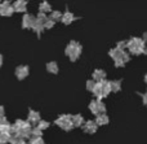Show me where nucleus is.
Instances as JSON below:
<instances>
[{
  "mask_svg": "<svg viewBox=\"0 0 147 144\" xmlns=\"http://www.w3.org/2000/svg\"><path fill=\"white\" fill-rule=\"evenodd\" d=\"M127 46H128V48L130 49V52L134 55L141 53V52H143V49H145V43H143V40H141V39H138V38H132L127 43Z\"/></svg>",
  "mask_w": 147,
  "mask_h": 144,
  "instance_id": "1",
  "label": "nucleus"
},
{
  "mask_svg": "<svg viewBox=\"0 0 147 144\" xmlns=\"http://www.w3.org/2000/svg\"><path fill=\"white\" fill-rule=\"evenodd\" d=\"M80 52H81V47L79 46L76 42H71V43L67 46V48H66V55L71 60H76V59H78L79 55H80Z\"/></svg>",
  "mask_w": 147,
  "mask_h": 144,
  "instance_id": "2",
  "label": "nucleus"
},
{
  "mask_svg": "<svg viewBox=\"0 0 147 144\" xmlns=\"http://www.w3.org/2000/svg\"><path fill=\"white\" fill-rule=\"evenodd\" d=\"M14 9H13V5L10 4L8 0H3L0 3V14L4 16V17H10L13 14Z\"/></svg>",
  "mask_w": 147,
  "mask_h": 144,
  "instance_id": "3",
  "label": "nucleus"
},
{
  "mask_svg": "<svg viewBox=\"0 0 147 144\" xmlns=\"http://www.w3.org/2000/svg\"><path fill=\"white\" fill-rule=\"evenodd\" d=\"M56 124L58 125V126H61L63 130H70L74 126V124H72L71 118H70V116H61L56 121Z\"/></svg>",
  "mask_w": 147,
  "mask_h": 144,
  "instance_id": "4",
  "label": "nucleus"
},
{
  "mask_svg": "<svg viewBox=\"0 0 147 144\" xmlns=\"http://www.w3.org/2000/svg\"><path fill=\"white\" fill-rule=\"evenodd\" d=\"M12 5L14 12H18V13H25L26 9H27V1L26 0H16Z\"/></svg>",
  "mask_w": 147,
  "mask_h": 144,
  "instance_id": "5",
  "label": "nucleus"
},
{
  "mask_svg": "<svg viewBox=\"0 0 147 144\" xmlns=\"http://www.w3.org/2000/svg\"><path fill=\"white\" fill-rule=\"evenodd\" d=\"M35 23V17L32 14H25L22 17V27L23 29H32Z\"/></svg>",
  "mask_w": 147,
  "mask_h": 144,
  "instance_id": "6",
  "label": "nucleus"
},
{
  "mask_svg": "<svg viewBox=\"0 0 147 144\" xmlns=\"http://www.w3.org/2000/svg\"><path fill=\"white\" fill-rule=\"evenodd\" d=\"M27 75H28V66H26V65H20L16 69V77L18 79H25Z\"/></svg>",
  "mask_w": 147,
  "mask_h": 144,
  "instance_id": "7",
  "label": "nucleus"
},
{
  "mask_svg": "<svg viewBox=\"0 0 147 144\" xmlns=\"http://www.w3.org/2000/svg\"><path fill=\"white\" fill-rule=\"evenodd\" d=\"M10 127L12 125L7 121V118L4 116L0 117V132H10Z\"/></svg>",
  "mask_w": 147,
  "mask_h": 144,
  "instance_id": "8",
  "label": "nucleus"
},
{
  "mask_svg": "<svg viewBox=\"0 0 147 144\" xmlns=\"http://www.w3.org/2000/svg\"><path fill=\"white\" fill-rule=\"evenodd\" d=\"M74 20H75V17H74V14L71 12H69V10L65 12L63 14H62V18H61V21L65 23V25H70Z\"/></svg>",
  "mask_w": 147,
  "mask_h": 144,
  "instance_id": "9",
  "label": "nucleus"
},
{
  "mask_svg": "<svg viewBox=\"0 0 147 144\" xmlns=\"http://www.w3.org/2000/svg\"><path fill=\"white\" fill-rule=\"evenodd\" d=\"M40 121V114L35 111H30L28 112V122L31 124H36V122Z\"/></svg>",
  "mask_w": 147,
  "mask_h": 144,
  "instance_id": "10",
  "label": "nucleus"
},
{
  "mask_svg": "<svg viewBox=\"0 0 147 144\" xmlns=\"http://www.w3.org/2000/svg\"><path fill=\"white\" fill-rule=\"evenodd\" d=\"M51 10H52V7H51V4H49L48 1L44 0L43 3H40V5H39V12L47 13V12H51Z\"/></svg>",
  "mask_w": 147,
  "mask_h": 144,
  "instance_id": "11",
  "label": "nucleus"
},
{
  "mask_svg": "<svg viewBox=\"0 0 147 144\" xmlns=\"http://www.w3.org/2000/svg\"><path fill=\"white\" fill-rule=\"evenodd\" d=\"M10 136H12V134H10V132H0V144L9 143Z\"/></svg>",
  "mask_w": 147,
  "mask_h": 144,
  "instance_id": "12",
  "label": "nucleus"
},
{
  "mask_svg": "<svg viewBox=\"0 0 147 144\" xmlns=\"http://www.w3.org/2000/svg\"><path fill=\"white\" fill-rule=\"evenodd\" d=\"M47 70H48L49 73H53V74H56L57 72H58V65L56 64V62H48L47 64Z\"/></svg>",
  "mask_w": 147,
  "mask_h": 144,
  "instance_id": "13",
  "label": "nucleus"
},
{
  "mask_svg": "<svg viewBox=\"0 0 147 144\" xmlns=\"http://www.w3.org/2000/svg\"><path fill=\"white\" fill-rule=\"evenodd\" d=\"M44 29H45V27H44L43 23H39V22H36V21H35V23H34V26H32V30L35 31L38 35H40V34L43 33Z\"/></svg>",
  "mask_w": 147,
  "mask_h": 144,
  "instance_id": "14",
  "label": "nucleus"
},
{
  "mask_svg": "<svg viewBox=\"0 0 147 144\" xmlns=\"http://www.w3.org/2000/svg\"><path fill=\"white\" fill-rule=\"evenodd\" d=\"M49 18H51V20H53L54 22H57V21H61L62 13L58 12V10H53V12L51 13V16H49Z\"/></svg>",
  "mask_w": 147,
  "mask_h": 144,
  "instance_id": "15",
  "label": "nucleus"
},
{
  "mask_svg": "<svg viewBox=\"0 0 147 144\" xmlns=\"http://www.w3.org/2000/svg\"><path fill=\"white\" fill-rule=\"evenodd\" d=\"M47 20H48V17H47V14H45V13H43V12H39V14L35 17V21H36V22L43 23V25L45 23Z\"/></svg>",
  "mask_w": 147,
  "mask_h": 144,
  "instance_id": "16",
  "label": "nucleus"
},
{
  "mask_svg": "<svg viewBox=\"0 0 147 144\" xmlns=\"http://www.w3.org/2000/svg\"><path fill=\"white\" fill-rule=\"evenodd\" d=\"M27 144H44V143H43L41 136H32V138H30V142Z\"/></svg>",
  "mask_w": 147,
  "mask_h": 144,
  "instance_id": "17",
  "label": "nucleus"
},
{
  "mask_svg": "<svg viewBox=\"0 0 147 144\" xmlns=\"http://www.w3.org/2000/svg\"><path fill=\"white\" fill-rule=\"evenodd\" d=\"M38 124H39V125H38V127L41 130V131H43V130H45V129H48V126H49L48 122H47V121H41V119L38 122Z\"/></svg>",
  "mask_w": 147,
  "mask_h": 144,
  "instance_id": "18",
  "label": "nucleus"
},
{
  "mask_svg": "<svg viewBox=\"0 0 147 144\" xmlns=\"http://www.w3.org/2000/svg\"><path fill=\"white\" fill-rule=\"evenodd\" d=\"M54 23H56V22H54L53 20H51V18L48 17V20H47L45 23H44V27H45V29H52V27L54 26Z\"/></svg>",
  "mask_w": 147,
  "mask_h": 144,
  "instance_id": "19",
  "label": "nucleus"
},
{
  "mask_svg": "<svg viewBox=\"0 0 147 144\" xmlns=\"http://www.w3.org/2000/svg\"><path fill=\"white\" fill-rule=\"evenodd\" d=\"M71 121H72V124H74V125L79 126V125H80L81 122H83V118H81V116H75V117H74V118L71 119Z\"/></svg>",
  "mask_w": 147,
  "mask_h": 144,
  "instance_id": "20",
  "label": "nucleus"
},
{
  "mask_svg": "<svg viewBox=\"0 0 147 144\" xmlns=\"http://www.w3.org/2000/svg\"><path fill=\"white\" fill-rule=\"evenodd\" d=\"M31 135H32V136H41V130L39 129V127L31 129Z\"/></svg>",
  "mask_w": 147,
  "mask_h": 144,
  "instance_id": "21",
  "label": "nucleus"
},
{
  "mask_svg": "<svg viewBox=\"0 0 147 144\" xmlns=\"http://www.w3.org/2000/svg\"><path fill=\"white\" fill-rule=\"evenodd\" d=\"M94 78H97L98 81H102L105 78V73L101 72V70H97V72L94 73Z\"/></svg>",
  "mask_w": 147,
  "mask_h": 144,
  "instance_id": "22",
  "label": "nucleus"
},
{
  "mask_svg": "<svg viewBox=\"0 0 147 144\" xmlns=\"http://www.w3.org/2000/svg\"><path fill=\"white\" fill-rule=\"evenodd\" d=\"M110 85H111V90H114V91H117L120 88L119 82H110Z\"/></svg>",
  "mask_w": 147,
  "mask_h": 144,
  "instance_id": "23",
  "label": "nucleus"
},
{
  "mask_svg": "<svg viewBox=\"0 0 147 144\" xmlns=\"http://www.w3.org/2000/svg\"><path fill=\"white\" fill-rule=\"evenodd\" d=\"M16 144H27L25 142V139H22V138H20V139H18V142L16 143Z\"/></svg>",
  "mask_w": 147,
  "mask_h": 144,
  "instance_id": "24",
  "label": "nucleus"
},
{
  "mask_svg": "<svg viewBox=\"0 0 147 144\" xmlns=\"http://www.w3.org/2000/svg\"><path fill=\"white\" fill-rule=\"evenodd\" d=\"M3 116H4V106L0 105V117H3Z\"/></svg>",
  "mask_w": 147,
  "mask_h": 144,
  "instance_id": "25",
  "label": "nucleus"
},
{
  "mask_svg": "<svg viewBox=\"0 0 147 144\" xmlns=\"http://www.w3.org/2000/svg\"><path fill=\"white\" fill-rule=\"evenodd\" d=\"M88 88H89V90H93V88H94L93 82H89V83H88Z\"/></svg>",
  "mask_w": 147,
  "mask_h": 144,
  "instance_id": "26",
  "label": "nucleus"
},
{
  "mask_svg": "<svg viewBox=\"0 0 147 144\" xmlns=\"http://www.w3.org/2000/svg\"><path fill=\"white\" fill-rule=\"evenodd\" d=\"M106 121H107L106 118H98V122H99V124H103V122H106Z\"/></svg>",
  "mask_w": 147,
  "mask_h": 144,
  "instance_id": "27",
  "label": "nucleus"
},
{
  "mask_svg": "<svg viewBox=\"0 0 147 144\" xmlns=\"http://www.w3.org/2000/svg\"><path fill=\"white\" fill-rule=\"evenodd\" d=\"M1 65H3V56L0 55V68H1Z\"/></svg>",
  "mask_w": 147,
  "mask_h": 144,
  "instance_id": "28",
  "label": "nucleus"
},
{
  "mask_svg": "<svg viewBox=\"0 0 147 144\" xmlns=\"http://www.w3.org/2000/svg\"><path fill=\"white\" fill-rule=\"evenodd\" d=\"M143 100H145V103L147 104V95H145V98H143Z\"/></svg>",
  "mask_w": 147,
  "mask_h": 144,
  "instance_id": "29",
  "label": "nucleus"
},
{
  "mask_svg": "<svg viewBox=\"0 0 147 144\" xmlns=\"http://www.w3.org/2000/svg\"><path fill=\"white\" fill-rule=\"evenodd\" d=\"M146 82H147V75H146Z\"/></svg>",
  "mask_w": 147,
  "mask_h": 144,
  "instance_id": "30",
  "label": "nucleus"
},
{
  "mask_svg": "<svg viewBox=\"0 0 147 144\" xmlns=\"http://www.w3.org/2000/svg\"><path fill=\"white\" fill-rule=\"evenodd\" d=\"M0 3H1V0H0Z\"/></svg>",
  "mask_w": 147,
  "mask_h": 144,
  "instance_id": "31",
  "label": "nucleus"
}]
</instances>
